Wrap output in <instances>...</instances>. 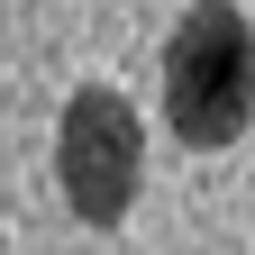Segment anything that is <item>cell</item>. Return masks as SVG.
I'll use <instances>...</instances> for the list:
<instances>
[{
	"label": "cell",
	"instance_id": "6da1fadb",
	"mask_svg": "<svg viewBox=\"0 0 255 255\" xmlns=\"http://www.w3.org/2000/svg\"><path fill=\"white\" fill-rule=\"evenodd\" d=\"M164 128L201 155L255 128V27L237 0H191L164 37Z\"/></svg>",
	"mask_w": 255,
	"mask_h": 255
},
{
	"label": "cell",
	"instance_id": "7a4b0ae2",
	"mask_svg": "<svg viewBox=\"0 0 255 255\" xmlns=\"http://www.w3.org/2000/svg\"><path fill=\"white\" fill-rule=\"evenodd\" d=\"M55 182L73 201L82 228H119L137 210V182H146V119L128 91L110 82H82L55 119Z\"/></svg>",
	"mask_w": 255,
	"mask_h": 255
}]
</instances>
